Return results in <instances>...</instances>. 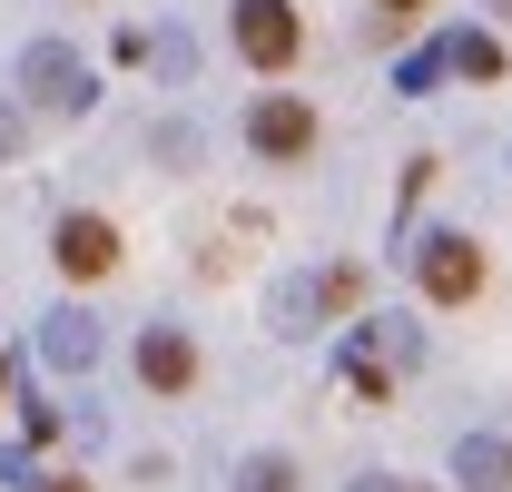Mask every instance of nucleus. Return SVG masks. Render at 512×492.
<instances>
[{
  "label": "nucleus",
  "mask_w": 512,
  "mask_h": 492,
  "mask_svg": "<svg viewBox=\"0 0 512 492\" xmlns=\"http://www.w3.org/2000/svg\"><path fill=\"white\" fill-rule=\"evenodd\" d=\"M453 483L463 492H512V433H463L453 443Z\"/></svg>",
  "instance_id": "obj_8"
},
{
  "label": "nucleus",
  "mask_w": 512,
  "mask_h": 492,
  "mask_svg": "<svg viewBox=\"0 0 512 492\" xmlns=\"http://www.w3.org/2000/svg\"><path fill=\"white\" fill-rule=\"evenodd\" d=\"M40 492H89V483H79V473H40Z\"/></svg>",
  "instance_id": "obj_18"
},
{
  "label": "nucleus",
  "mask_w": 512,
  "mask_h": 492,
  "mask_svg": "<svg viewBox=\"0 0 512 492\" xmlns=\"http://www.w3.org/2000/svg\"><path fill=\"white\" fill-rule=\"evenodd\" d=\"M483 10H503V20H512V0H483Z\"/></svg>",
  "instance_id": "obj_21"
},
{
  "label": "nucleus",
  "mask_w": 512,
  "mask_h": 492,
  "mask_svg": "<svg viewBox=\"0 0 512 492\" xmlns=\"http://www.w3.org/2000/svg\"><path fill=\"white\" fill-rule=\"evenodd\" d=\"M20 148H30V109H20V99H0V158H20Z\"/></svg>",
  "instance_id": "obj_16"
},
{
  "label": "nucleus",
  "mask_w": 512,
  "mask_h": 492,
  "mask_svg": "<svg viewBox=\"0 0 512 492\" xmlns=\"http://www.w3.org/2000/svg\"><path fill=\"white\" fill-rule=\"evenodd\" d=\"M40 365L89 374V365H99V315H89V306H50V315H40Z\"/></svg>",
  "instance_id": "obj_7"
},
{
  "label": "nucleus",
  "mask_w": 512,
  "mask_h": 492,
  "mask_svg": "<svg viewBox=\"0 0 512 492\" xmlns=\"http://www.w3.org/2000/svg\"><path fill=\"white\" fill-rule=\"evenodd\" d=\"M325 306H335V315L365 306V266H325Z\"/></svg>",
  "instance_id": "obj_15"
},
{
  "label": "nucleus",
  "mask_w": 512,
  "mask_h": 492,
  "mask_svg": "<svg viewBox=\"0 0 512 492\" xmlns=\"http://www.w3.org/2000/svg\"><path fill=\"white\" fill-rule=\"evenodd\" d=\"M444 50H453V69H463V79H503V40H493V30H453Z\"/></svg>",
  "instance_id": "obj_10"
},
{
  "label": "nucleus",
  "mask_w": 512,
  "mask_h": 492,
  "mask_svg": "<svg viewBox=\"0 0 512 492\" xmlns=\"http://www.w3.org/2000/svg\"><path fill=\"white\" fill-rule=\"evenodd\" d=\"M20 99L50 109V119H89V109H99V79H89V60H79L69 40H30V50H20Z\"/></svg>",
  "instance_id": "obj_1"
},
{
  "label": "nucleus",
  "mask_w": 512,
  "mask_h": 492,
  "mask_svg": "<svg viewBox=\"0 0 512 492\" xmlns=\"http://www.w3.org/2000/svg\"><path fill=\"white\" fill-rule=\"evenodd\" d=\"M197 148H207V138H197L188 119H158V128H148V158H158V168H197Z\"/></svg>",
  "instance_id": "obj_11"
},
{
  "label": "nucleus",
  "mask_w": 512,
  "mask_h": 492,
  "mask_svg": "<svg viewBox=\"0 0 512 492\" xmlns=\"http://www.w3.org/2000/svg\"><path fill=\"white\" fill-rule=\"evenodd\" d=\"M247 148H256V158H276V168H296V158L316 148V109H306L296 89H266V99L247 109Z\"/></svg>",
  "instance_id": "obj_3"
},
{
  "label": "nucleus",
  "mask_w": 512,
  "mask_h": 492,
  "mask_svg": "<svg viewBox=\"0 0 512 492\" xmlns=\"http://www.w3.org/2000/svg\"><path fill=\"white\" fill-rule=\"evenodd\" d=\"M325 315H335V306H325V276H316V286H296V276H286V286L266 296V325H276V335H316Z\"/></svg>",
  "instance_id": "obj_9"
},
{
  "label": "nucleus",
  "mask_w": 512,
  "mask_h": 492,
  "mask_svg": "<svg viewBox=\"0 0 512 492\" xmlns=\"http://www.w3.org/2000/svg\"><path fill=\"white\" fill-rule=\"evenodd\" d=\"M237 492H296V463L286 453H247L237 463Z\"/></svg>",
  "instance_id": "obj_12"
},
{
  "label": "nucleus",
  "mask_w": 512,
  "mask_h": 492,
  "mask_svg": "<svg viewBox=\"0 0 512 492\" xmlns=\"http://www.w3.org/2000/svg\"><path fill=\"white\" fill-rule=\"evenodd\" d=\"M138 384H148V394H188V384H197L188 325H148V335H138Z\"/></svg>",
  "instance_id": "obj_6"
},
{
  "label": "nucleus",
  "mask_w": 512,
  "mask_h": 492,
  "mask_svg": "<svg viewBox=\"0 0 512 492\" xmlns=\"http://www.w3.org/2000/svg\"><path fill=\"white\" fill-rule=\"evenodd\" d=\"M375 10H384V20H414V10H424V0H375Z\"/></svg>",
  "instance_id": "obj_19"
},
{
  "label": "nucleus",
  "mask_w": 512,
  "mask_h": 492,
  "mask_svg": "<svg viewBox=\"0 0 512 492\" xmlns=\"http://www.w3.org/2000/svg\"><path fill=\"white\" fill-rule=\"evenodd\" d=\"M453 69V50H414V60L394 69V89H404V99H434V79H444Z\"/></svg>",
  "instance_id": "obj_13"
},
{
  "label": "nucleus",
  "mask_w": 512,
  "mask_h": 492,
  "mask_svg": "<svg viewBox=\"0 0 512 492\" xmlns=\"http://www.w3.org/2000/svg\"><path fill=\"white\" fill-rule=\"evenodd\" d=\"M345 492H434V483H404V473H355Z\"/></svg>",
  "instance_id": "obj_17"
},
{
  "label": "nucleus",
  "mask_w": 512,
  "mask_h": 492,
  "mask_svg": "<svg viewBox=\"0 0 512 492\" xmlns=\"http://www.w3.org/2000/svg\"><path fill=\"white\" fill-rule=\"evenodd\" d=\"M404 256H414V286H424L434 306H473V296H483V246L463 237V227H434V237H414Z\"/></svg>",
  "instance_id": "obj_2"
},
{
  "label": "nucleus",
  "mask_w": 512,
  "mask_h": 492,
  "mask_svg": "<svg viewBox=\"0 0 512 492\" xmlns=\"http://www.w3.org/2000/svg\"><path fill=\"white\" fill-rule=\"evenodd\" d=\"M296 40H306L296 0H237V50H247V69H286Z\"/></svg>",
  "instance_id": "obj_5"
},
{
  "label": "nucleus",
  "mask_w": 512,
  "mask_h": 492,
  "mask_svg": "<svg viewBox=\"0 0 512 492\" xmlns=\"http://www.w3.org/2000/svg\"><path fill=\"white\" fill-rule=\"evenodd\" d=\"M0 394H10V355H0Z\"/></svg>",
  "instance_id": "obj_20"
},
{
  "label": "nucleus",
  "mask_w": 512,
  "mask_h": 492,
  "mask_svg": "<svg viewBox=\"0 0 512 492\" xmlns=\"http://www.w3.org/2000/svg\"><path fill=\"white\" fill-rule=\"evenodd\" d=\"M50 266H60L69 286H89V276H109V266H119V227H109L99 207H69L60 227H50Z\"/></svg>",
  "instance_id": "obj_4"
},
{
  "label": "nucleus",
  "mask_w": 512,
  "mask_h": 492,
  "mask_svg": "<svg viewBox=\"0 0 512 492\" xmlns=\"http://www.w3.org/2000/svg\"><path fill=\"white\" fill-rule=\"evenodd\" d=\"M148 69H158V79H188V69H197L188 30H158V40H148Z\"/></svg>",
  "instance_id": "obj_14"
}]
</instances>
